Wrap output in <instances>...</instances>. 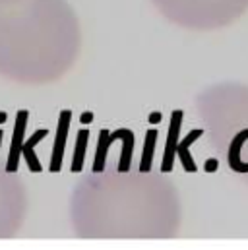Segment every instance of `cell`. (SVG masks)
<instances>
[{
    "label": "cell",
    "mask_w": 248,
    "mask_h": 250,
    "mask_svg": "<svg viewBox=\"0 0 248 250\" xmlns=\"http://www.w3.org/2000/svg\"><path fill=\"white\" fill-rule=\"evenodd\" d=\"M70 219L80 239L167 241L181 231L183 202L175 183L161 173L107 169L76 185Z\"/></svg>",
    "instance_id": "1"
},
{
    "label": "cell",
    "mask_w": 248,
    "mask_h": 250,
    "mask_svg": "<svg viewBox=\"0 0 248 250\" xmlns=\"http://www.w3.org/2000/svg\"><path fill=\"white\" fill-rule=\"evenodd\" d=\"M194 111L213 155L248 187V83L217 82L202 89Z\"/></svg>",
    "instance_id": "2"
},
{
    "label": "cell",
    "mask_w": 248,
    "mask_h": 250,
    "mask_svg": "<svg viewBox=\"0 0 248 250\" xmlns=\"http://www.w3.org/2000/svg\"><path fill=\"white\" fill-rule=\"evenodd\" d=\"M157 12L188 31L223 29L248 12V0H151Z\"/></svg>",
    "instance_id": "3"
}]
</instances>
